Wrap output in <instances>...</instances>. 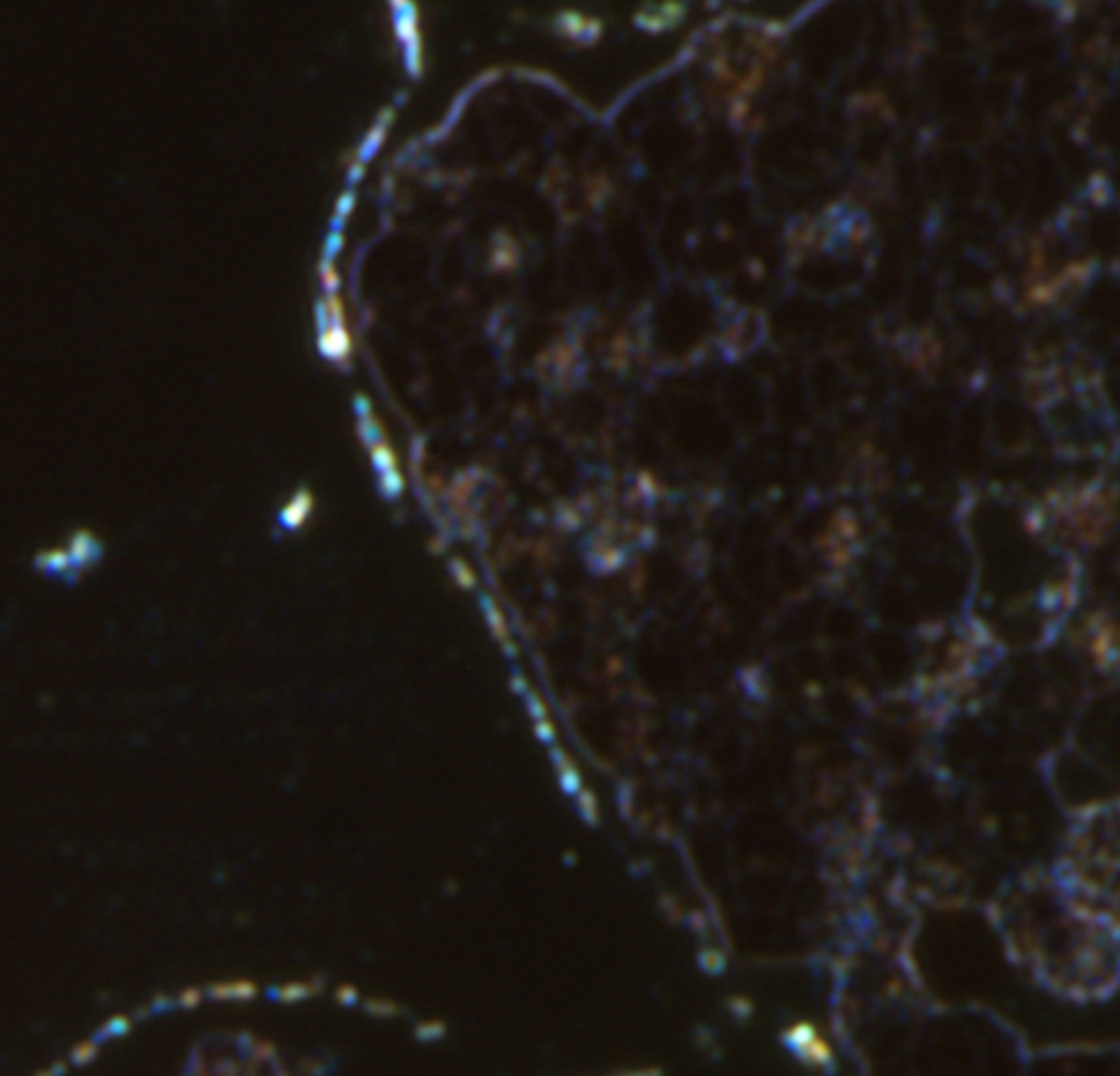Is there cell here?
<instances>
[{
  "mask_svg": "<svg viewBox=\"0 0 1120 1076\" xmlns=\"http://www.w3.org/2000/svg\"><path fill=\"white\" fill-rule=\"evenodd\" d=\"M103 554V545L101 541L95 536L92 532H86V530H81V532L73 534L68 538V543L59 545V547H51L42 554L35 556V569L46 578H55V580H64V582H73L77 578H81V573H86L92 565L99 562Z\"/></svg>",
  "mask_w": 1120,
  "mask_h": 1076,
  "instance_id": "1",
  "label": "cell"
},
{
  "mask_svg": "<svg viewBox=\"0 0 1120 1076\" xmlns=\"http://www.w3.org/2000/svg\"><path fill=\"white\" fill-rule=\"evenodd\" d=\"M392 14H394V31L399 38L403 53H405V64L411 75L422 73V44L421 31H418V11L414 3H392Z\"/></svg>",
  "mask_w": 1120,
  "mask_h": 1076,
  "instance_id": "2",
  "label": "cell"
},
{
  "mask_svg": "<svg viewBox=\"0 0 1120 1076\" xmlns=\"http://www.w3.org/2000/svg\"><path fill=\"white\" fill-rule=\"evenodd\" d=\"M318 348L326 359L331 361H344L351 355L352 340L348 335L346 324H329L322 329L318 335Z\"/></svg>",
  "mask_w": 1120,
  "mask_h": 1076,
  "instance_id": "3",
  "label": "cell"
},
{
  "mask_svg": "<svg viewBox=\"0 0 1120 1076\" xmlns=\"http://www.w3.org/2000/svg\"><path fill=\"white\" fill-rule=\"evenodd\" d=\"M311 510H313V497H311L309 491H300L296 492L294 499L289 501L287 506L283 508V512H280V521H283L285 528L298 530L300 525L309 519Z\"/></svg>",
  "mask_w": 1120,
  "mask_h": 1076,
  "instance_id": "4",
  "label": "cell"
},
{
  "mask_svg": "<svg viewBox=\"0 0 1120 1076\" xmlns=\"http://www.w3.org/2000/svg\"><path fill=\"white\" fill-rule=\"evenodd\" d=\"M556 768H558L560 781H563V785H565L567 792L576 794L578 785H580V779H578V773H576V768H574V764H571L565 755H560L558 759H556Z\"/></svg>",
  "mask_w": 1120,
  "mask_h": 1076,
  "instance_id": "5",
  "label": "cell"
},
{
  "mask_svg": "<svg viewBox=\"0 0 1120 1076\" xmlns=\"http://www.w3.org/2000/svg\"><path fill=\"white\" fill-rule=\"evenodd\" d=\"M451 569H454L455 580H458L459 584L465 586V589H470V586L475 584V573H473V571H470V567L466 565V562H462V560H459V558H455V560H454V565H451Z\"/></svg>",
  "mask_w": 1120,
  "mask_h": 1076,
  "instance_id": "6",
  "label": "cell"
},
{
  "mask_svg": "<svg viewBox=\"0 0 1120 1076\" xmlns=\"http://www.w3.org/2000/svg\"><path fill=\"white\" fill-rule=\"evenodd\" d=\"M322 285H324V287L331 291V296L335 293L337 285H340V276L335 274V269L331 267V263H324V265H322Z\"/></svg>",
  "mask_w": 1120,
  "mask_h": 1076,
  "instance_id": "7",
  "label": "cell"
}]
</instances>
